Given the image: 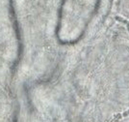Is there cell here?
Instances as JSON below:
<instances>
[{
    "mask_svg": "<svg viewBox=\"0 0 129 122\" xmlns=\"http://www.w3.org/2000/svg\"><path fill=\"white\" fill-rule=\"evenodd\" d=\"M117 20H118V21H122V22H124L127 26H128V28H129V22L128 21H124V20H122V19H120V18H117Z\"/></svg>",
    "mask_w": 129,
    "mask_h": 122,
    "instance_id": "obj_2",
    "label": "cell"
},
{
    "mask_svg": "<svg viewBox=\"0 0 129 122\" xmlns=\"http://www.w3.org/2000/svg\"><path fill=\"white\" fill-rule=\"evenodd\" d=\"M66 1L67 0H62L61 1V4H60L59 10H58V22H57V26H56V29H55V36L57 38L59 44L62 43L63 40H61L59 35L60 29H61V24H62V18H63V10H64V6L66 4Z\"/></svg>",
    "mask_w": 129,
    "mask_h": 122,
    "instance_id": "obj_1",
    "label": "cell"
}]
</instances>
